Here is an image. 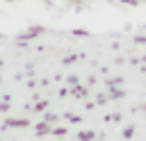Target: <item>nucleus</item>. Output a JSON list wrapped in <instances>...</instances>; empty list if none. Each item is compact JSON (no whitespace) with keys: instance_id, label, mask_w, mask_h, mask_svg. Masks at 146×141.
<instances>
[{"instance_id":"nucleus-1","label":"nucleus","mask_w":146,"mask_h":141,"mask_svg":"<svg viewBox=\"0 0 146 141\" xmlns=\"http://www.w3.org/2000/svg\"><path fill=\"white\" fill-rule=\"evenodd\" d=\"M7 125H11V127H25L27 121H7Z\"/></svg>"},{"instance_id":"nucleus-3","label":"nucleus","mask_w":146,"mask_h":141,"mask_svg":"<svg viewBox=\"0 0 146 141\" xmlns=\"http://www.w3.org/2000/svg\"><path fill=\"white\" fill-rule=\"evenodd\" d=\"M75 2H78V0H75Z\"/></svg>"},{"instance_id":"nucleus-2","label":"nucleus","mask_w":146,"mask_h":141,"mask_svg":"<svg viewBox=\"0 0 146 141\" xmlns=\"http://www.w3.org/2000/svg\"><path fill=\"white\" fill-rule=\"evenodd\" d=\"M80 139H82V141H89V139H94V134H91V132H82Z\"/></svg>"}]
</instances>
